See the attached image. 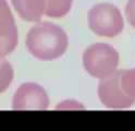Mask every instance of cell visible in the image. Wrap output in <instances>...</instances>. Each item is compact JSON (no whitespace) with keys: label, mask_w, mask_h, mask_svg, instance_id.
<instances>
[{"label":"cell","mask_w":135,"mask_h":131,"mask_svg":"<svg viewBox=\"0 0 135 131\" xmlns=\"http://www.w3.org/2000/svg\"><path fill=\"white\" fill-rule=\"evenodd\" d=\"M119 82L124 94L135 102V68L120 70Z\"/></svg>","instance_id":"cell-9"},{"label":"cell","mask_w":135,"mask_h":131,"mask_svg":"<svg viewBox=\"0 0 135 131\" xmlns=\"http://www.w3.org/2000/svg\"><path fill=\"white\" fill-rule=\"evenodd\" d=\"M49 96L43 86L35 82H25L15 91L12 98L14 110H46L49 107Z\"/></svg>","instance_id":"cell-4"},{"label":"cell","mask_w":135,"mask_h":131,"mask_svg":"<svg viewBox=\"0 0 135 131\" xmlns=\"http://www.w3.org/2000/svg\"><path fill=\"white\" fill-rule=\"evenodd\" d=\"M19 34L18 31L11 33L7 36H0V59L9 56L18 46Z\"/></svg>","instance_id":"cell-11"},{"label":"cell","mask_w":135,"mask_h":131,"mask_svg":"<svg viewBox=\"0 0 135 131\" xmlns=\"http://www.w3.org/2000/svg\"><path fill=\"white\" fill-rule=\"evenodd\" d=\"M69 47L66 32L51 22H36L26 35V48L36 59L51 61L62 57Z\"/></svg>","instance_id":"cell-1"},{"label":"cell","mask_w":135,"mask_h":131,"mask_svg":"<svg viewBox=\"0 0 135 131\" xmlns=\"http://www.w3.org/2000/svg\"><path fill=\"white\" fill-rule=\"evenodd\" d=\"M88 26L93 33L100 37L113 38L124 30V17L115 4L100 2L90 8Z\"/></svg>","instance_id":"cell-3"},{"label":"cell","mask_w":135,"mask_h":131,"mask_svg":"<svg viewBox=\"0 0 135 131\" xmlns=\"http://www.w3.org/2000/svg\"><path fill=\"white\" fill-rule=\"evenodd\" d=\"M125 19L135 29V0H128L125 6Z\"/></svg>","instance_id":"cell-12"},{"label":"cell","mask_w":135,"mask_h":131,"mask_svg":"<svg viewBox=\"0 0 135 131\" xmlns=\"http://www.w3.org/2000/svg\"><path fill=\"white\" fill-rule=\"evenodd\" d=\"M72 6L73 0H45V15L60 19L71 11Z\"/></svg>","instance_id":"cell-7"},{"label":"cell","mask_w":135,"mask_h":131,"mask_svg":"<svg viewBox=\"0 0 135 131\" xmlns=\"http://www.w3.org/2000/svg\"><path fill=\"white\" fill-rule=\"evenodd\" d=\"M16 13L26 22H39L45 15V0H11Z\"/></svg>","instance_id":"cell-6"},{"label":"cell","mask_w":135,"mask_h":131,"mask_svg":"<svg viewBox=\"0 0 135 131\" xmlns=\"http://www.w3.org/2000/svg\"><path fill=\"white\" fill-rule=\"evenodd\" d=\"M69 108H74V109H84L83 105L80 102L76 101H64L60 103L57 106V109H69Z\"/></svg>","instance_id":"cell-13"},{"label":"cell","mask_w":135,"mask_h":131,"mask_svg":"<svg viewBox=\"0 0 135 131\" xmlns=\"http://www.w3.org/2000/svg\"><path fill=\"white\" fill-rule=\"evenodd\" d=\"M13 67L8 60L0 59V94L6 92L13 81Z\"/></svg>","instance_id":"cell-10"},{"label":"cell","mask_w":135,"mask_h":131,"mask_svg":"<svg viewBox=\"0 0 135 131\" xmlns=\"http://www.w3.org/2000/svg\"><path fill=\"white\" fill-rule=\"evenodd\" d=\"M119 64V51L106 43L90 44L83 52V67L85 71L99 80L117 72Z\"/></svg>","instance_id":"cell-2"},{"label":"cell","mask_w":135,"mask_h":131,"mask_svg":"<svg viewBox=\"0 0 135 131\" xmlns=\"http://www.w3.org/2000/svg\"><path fill=\"white\" fill-rule=\"evenodd\" d=\"M120 70L112 75L100 79L97 94L100 103L109 109H126L135 104L134 101L129 98L121 89L119 82Z\"/></svg>","instance_id":"cell-5"},{"label":"cell","mask_w":135,"mask_h":131,"mask_svg":"<svg viewBox=\"0 0 135 131\" xmlns=\"http://www.w3.org/2000/svg\"><path fill=\"white\" fill-rule=\"evenodd\" d=\"M18 31L11 9L6 0H0V36H7Z\"/></svg>","instance_id":"cell-8"}]
</instances>
